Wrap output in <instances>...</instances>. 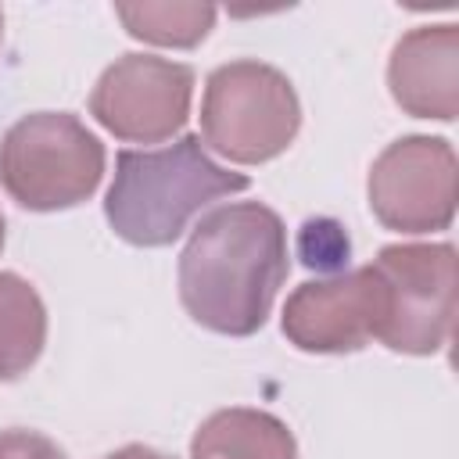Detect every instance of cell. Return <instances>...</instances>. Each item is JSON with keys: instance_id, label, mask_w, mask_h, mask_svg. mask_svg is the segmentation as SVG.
<instances>
[{"instance_id": "6da1fadb", "label": "cell", "mask_w": 459, "mask_h": 459, "mask_svg": "<svg viewBox=\"0 0 459 459\" xmlns=\"http://www.w3.org/2000/svg\"><path fill=\"white\" fill-rule=\"evenodd\" d=\"M287 280V230L258 201L208 212L179 255L183 308L208 330L255 333Z\"/></svg>"}, {"instance_id": "277c9868", "label": "cell", "mask_w": 459, "mask_h": 459, "mask_svg": "<svg viewBox=\"0 0 459 459\" xmlns=\"http://www.w3.org/2000/svg\"><path fill=\"white\" fill-rule=\"evenodd\" d=\"M301 126L294 86L262 61H233L208 75L201 100L204 143L240 165H258L290 147Z\"/></svg>"}, {"instance_id": "8fae6325", "label": "cell", "mask_w": 459, "mask_h": 459, "mask_svg": "<svg viewBox=\"0 0 459 459\" xmlns=\"http://www.w3.org/2000/svg\"><path fill=\"white\" fill-rule=\"evenodd\" d=\"M47 308L32 283L0 273V380L22 377L43 351Z\"/></svg>"}, {"instance_id": "8992f818", "label": "cell", "mask_w": 459, "mask_h": 459, "mask_svg": "<svg viewBox=\"0 0 459 459\" xmlns=\"http://www.w3.org/2000/svg\"><path fill=\"white\" fill-rule=\"evenodd\" d=\"M194 97V72L179 61L126 54L90 93L93 118L133 143H161L183 129Z\"/></svg>"}, {"instance_id": "4fadbf2b", "label": "cell", "mask_w": 459, "mask_h": 459, "mask_svg": "<svg viewBox=\"0 0 459 459\" xmlns=\"http://www.w3.org/2000/svg\"><path fill=\"white\" fill-rule=\"evenodd\" d=\"M348 258V237L330 219H308L301 226V262L308 269H337Z\"/></svg>"}, {"instance_id": "5b68a950", "label": "cell", "mask_w": 459, "mask_h": 459, "mask_svg": "<svg viewBox=\"0 0 459 459\" xmlns=\"http://www.w3.org/2000/svg\"><path fill=\"white\" fill-rule=\"evenodd\" d=\"M373 269L384 283V323L377 341L409 355L441 351L455 319L452 244H391L377 255Z\"/></svg>"}, {"instance_id": "7c38bea8", "label": "cell", "mask_w": 459, "mask_h": 459, "mask_svg": "<svg viewBox=\"0 0 459 459\" xmlns=\"http://www.w3.org/2000/svg\"><path fill=\"white\" fill-rule=\"evenodd\" d=\"M115 14L122 25L147 43L158 47H194L208 36L215 22L212 4H118Z\"/></svg>"}, {"instance_id": "3957f363", "label": "cell", "mask_w": 459, "mask_h": 459, "mask_svg": "<svg viewBox=\"0 0 459 459\" xmlns=\"http://www.w3.org/2000/svg\"><path fill=\"white\" fill-rule=\"evenodd\" d=\"M104 176L100 140L65 111L18 118L0 140V183L29 212L86 201Z\"/></svg>"}, {"instance_id": "30bf717a", "label": "cell", "mask_w": 459, "mask_h": 459, "mask_svg": "<svg viewBox=\"0 0 459 459\" xmlns=\"http://www.w3.org/2000/svg\"><path fill=\"white\" fill-rule=\"evenodd\" d=\"M190 459H298L290 430L258 409H222L201 423Z\"/></svg>"}, {"instance_id": "7a4b0ae2", "label": "cell", "mask_w": 459, "mask_h": 459, "mask_svg": "<svg viewBox=\"0 0 459 459\" xmlns=\"http://www.w3.org/2000/svg\"><path fill=\"white\" fill-rule=\"evenodd\" d=\"M247 190V176L215 165L197 136L158 151H122L104 201L111 230L136 247L172 244L219 197Z\"/></svg>"}, {"instance_id": "ba28073f", "label": "cell", "mask_w": 459, "mask_h": 459, "mask_svg": "<svg viewBox=\"0 0 459 459\" xmlns=\"http://www.w3.org/2000/svg\"><path fill=\"white\" fill-rule=\"evenodd\" d=\"M384 283L373 265L301 283L283 305V333L301 351H355L380 333Z\"/></svg>"}, {"instance_id": "5bb4252c", "label": "cell", "mask_w": 459, "mask_h": 459, "mask_svg": "<svg viewBox=\"0 0 459 459\" xmlns=\"http://www.w3.org/2000/svg\"><path fill=\"white\" fill-rule=\"evenodd\" d=\"M0 459H68V455L36 430H0Z\"/></svg>"}, {"instance_id": "9a60e30c", "label": "cell", "mask_w": 459, "mask_h": 459, "mask_svg": "<svg viewBox=\"0 0 459 459\" xmlns=\"http://www.w3.org/2000/svg\"><path fill=\"white\" fill-rule=\"evenodd\" d=\"M108 459H165V455H158L154 448H143V445H126V448L111 452Z\"/></svg>"}, {"instance_id": "2e32d148", "label": "cell", "mask_w": 459, "mask_h": 459, "mask_svg": "<svg viewBox=\"0 0 459 459\" xmlns=\"http://www.w3.org/2000/svg\"><path fill=\"white\" fill-rule=\"evenodd\" d=\"M0 247H4V215H0Z\"/></svg>"}, {"instance_id": "9c48e42d", "label": "cell", "mask_w": 459, "mask_h": 459, "mask_svg": "<svg viewBox=\"0 0 459 459\" xmlns=\"http://www.w3.org/2000/svg\"><path fill=\"white\" fill-rule=\"evenodd\" d=\"M391 97L420 118L452 122L459 111V29L423 25L398 39L387 68Z\"/></svg>"}, {"instance_id": "52a82bcc", "label": "cell", "mask_w": 459, "mask_h": 459, "mask_svg": "<svg viewBox=\"0 0 459 459\" xmlns=\"http://www.w3.org/2000/svg\"><path fill=\"white\" fill-rule=\"evenodd\" d=\"M369 208L398 233L445 230L455 215V151L441 136H405L369 169Z\"/></svg>"}, {"instance_id": "e0dca14e", "label": "cell", "mask_w": 459, "mask_h": 459, "mask_svg": "<svg viewBox=\"0 0 459 459\" xmlns=\"http://www.w3.org/2000/svg\"><path fill=\"white\" fill-rule=\"evenodd\" d=\"M0 36H4V14H0Z\"/></svg>"}]
</instances>
